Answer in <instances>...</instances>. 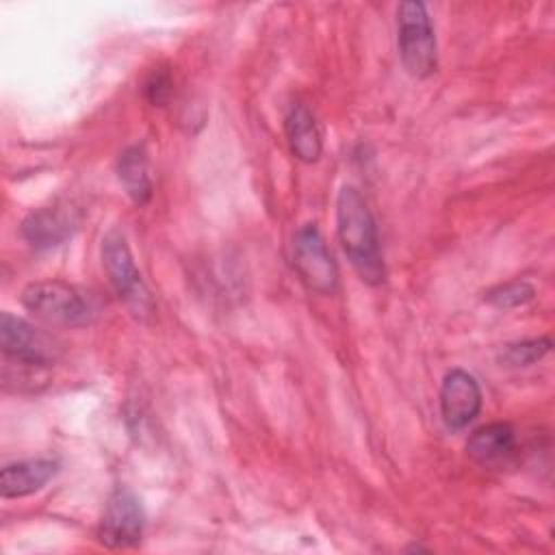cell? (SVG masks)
<instances>
[{
	"instance_id": "obj_1",
	"label": "cell",
	"mask_w": 555,
	"mask_h": 555,
	"mask_svg": "<svg viewBox=\"0 0 555 555\" xmlns=\"http://www.w3.org/2000/svg\"><path fill=\"white\" fill-rule=\"evenodd\" d=\"M336 223L343 251L366 284L384 282V260L375 219L356 186H343L336 199Z\"/></svg>"
},
{
	"instance_id": "obj_2",
	"label": "cell",
	"mask_w": 555,
	"mask_h": 555,
	"mask_svg": "<svg viewBox=\"0 0 555 555\" xmlns=\"http://www.w3.org/2000/svg\"><path fill=\"white\" fill-rule=\"evenodd\" d=\"M397 46L405 72L427 78L436 72V35L423 2H401L397 9Z\"/></svg>"
},
{
	"instance_id": "obj_3",
	"label": "cell",
	"mask_w": 555,
	"mask_h": 555,
	"mask_svg": "<svg viewBox=\"0 0 555 555\" xmlns=\"http://www.w3.org/2000/svg\"><path fill=\"white\" fill-rule=\"evenodd\" d=\"M102 267L111 286L124 299V304L137 317H150L154 310L152 295L141 280V273L132 260L126 234L119 228H111L102 238Z\"/></svg>"
},
{
	"instance_id": "obj_4",
	"label": "cell",
	"mask_w": 555,
	"mask_h": 555,
	"mask_svg": "<svg viewBox=\"0 0 555 555\" xmlns=\"http://www.w3.org/2000/svg\"><path fill=\"white\" fill-rule=\"evenodd\" d=\"M0 347L4 364L20 369V379L33 382L54 360V343L28 321L2 312L0 317Z\"/></svg>"
},
{
	"instance_id": "obj_5",
	"label": "cell",
	"mask_w": 555,
	"mask_h": 555,
	"mask_svg": "<svg viewBox=\"0 0 555 555\" xmlns=\"http://www.w3.org/2000/svg\"><path fill=\"white\" fill-rule=\"evenodd\" d=\"M22 304L35 317L59 325H87L93 317V308L82 293L61 280L28 284L22 291Z\"/></svg>"
},
{
	"instance_id": "obj_6",
	"label": "cell",
	"mask_w": 555,
	"mask_h": 555,
	"mask_svg": "<svg viewBox=\"0 0 555 555\" xmlns=\"http://www.w3.org/2000/svg\"><path fill=\"white\" fill-rule=\"evenodd\" d=\"M293 267L314 293L332 295L338 288V269L317 223H304L293 238Z\"/></svg>"
},
{
	"instance_id": "obj_7",
	"label": "cell",
	"mask_w": 555,
	"mask_h": 555,
	"mask_svg": "<svg viewBox=\"0 0 555 555\" xmlns=\"http://www.w3.org/2000/svg\"><path fill=\"white\" fill-rule=\"evenodd\" d=\"M145 514L141 501L128 488H115L106 501L98 538L108 548H128L141 542Z\"/></svg>"
},
{
	"instance_id": "obj_8",
	"label": "cell",
	"mask_w": 555,
	"mask_h": 555,
	"mask_svg": "<svg viewBox=\"0 0 555 555\" xmlns=\"http://www.w3.org/2000/svg\"><path fill=\"white\" fill-rule=\"evenodd\" d=\"M481 410V388L464 369H451L440 386V416L451 431L464 429Z\"/></svg>"
},
{
	"instance_id": "obj_9",
	"label": "cell",
	"mask_w": 555,
	"mask_h": 555,
	"mask_svg": "<svg viewBox=\"0 0 555 555\" xmlns=\"http://www.w3.org/2000/svg\"><path fill=\"white\" fill-rule=\"evenodd\" d=\"M78 221L80 215L72 206H43L28 212L22 221V236L35 249H50L69 238L78 228Z\"/></svg>"
},
{
	"instance_id": "obj_10",
	"label": "cell",
	"mask_w": 555,
	"mask_h": 555,
	"mask_svg": "<svg viewBox=\"0 0 555 555\" xmlns=\"http://www.w3.org/2000/svg\"><path fill=\"white\" fill-rule=\"evenodd\" d=\"M59 470L54 460H22L2 466L0 494L4 499H20L41 490Z\"/></svg>"
},
{
	"instance_id": "obj_11",
	"label": "cell",
	"mask_w": 555,
	"mask_h": 555,
	"mask_svg": "<svg viewBox=\"0 0 555 555\" xmlns=\"http://www.w3.org/2000/svg\"><path fill=\"white\" fill-rule=\"evenodd\" d=\"M284 132L291 152L304 160V163H314L319 160L323 152V139L321 130L317 126L314 115L308 111L304 104H293L284 117Z\"/></svg>"
},
{
	"instance_id": "obj_12",
	"label": "cell",
	"mask_w": 555,
	"mask_h": 555,
	"mask_svg": "<svg viewBox=\"0 0 555 555\" xmlns=\"http://www.w3.org/2000/svg\"><path fill=\"white\" fill-rule=\"evenodd\" d=\"M516 449V431L509 423H488L466 440L468 455L479 464H499Z\"/></svg>"
},
{
	"instance_id": "obj_13",
	"label": "cell",
	"mask_w": 555,
	"mask_h": 555,
	"mask_svg": "<svg viewBox=\"0 0 555 555\" xmlns=\"http://www.w3.org/2000/svg\"><path fill=\"white\" fill-rule=\"evenodd\" d=\"M117 176L134 204L143 206L150 202L152 178H150V169H147V156L141 145H130L119 154Z\"/></svg>"
},
{
	"instance_id": "obj_14",
	"label": "cell",
	"mask_w": 555,
	"mask_h": 555,
	"mask_svg": "<svg viewBox=\"0 0 555 555\" xmlns=\"http://www.w3.org/2000/svg\"><path fill=\"white\" fill-rule=\"evenodd\" d=\"M551 347H553V340L548 336L527 338V340L505 345L499 353V360L505 366H531L538 360H542L551 351Z\"/></svg>"
},
{
	"instance_id": "obj_15",
	"label": "cell",
	"mask_w": 555,
	"mask_h": 555,
	"mask_svg": "<svg viewBox=\"0 0 555 555\" xmlns=\"http://www.w3.org/2000/svg\"><path fill=\"white\" fill-rule=\"evenodd\" d=\"M535 288L525 280H514L499 284L486 293V301L496 308H518L533 299Z\"/></svg>"
},
{
	"instance_id": "obj_16",
	"label": "cell",
	"mask_w": 555,
	"mask_h": 555,
	"mask_svg": "<svg viewBox=\"0 0 555 555\" xmlns=\"http://www.w3.org/2000/svg\"><path fill=\"white\" fill-rule=\"evenodd\" d=\"M171 95V78L167 72H154L145 82V98L152 104L163 106Z\"/></svg>"
}]
</instances>
